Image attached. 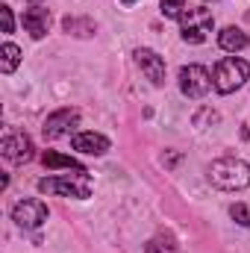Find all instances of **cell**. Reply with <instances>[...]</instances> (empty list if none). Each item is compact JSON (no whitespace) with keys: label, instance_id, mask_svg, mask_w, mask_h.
Returning <instances> with one entry per match:
<instances>
[{"label":"cell","instance_id":"6da1fadb","mask_svg":"<svg viewBox=\"0 0 250 253\" xmlns=\"http://www.w3.org/2000/svg\"><path fill=\"white\" fill-rule=\"evenodd\" d=\"M209 183L224 191H242L250 186V165L236 156H221L209 165Z\"/></svg>","mask_w":250,"mask_h":253},{"label":"cell","instance_id":"7a4b0ae2","mask_svg":"<svg viewBox=\"0 0 250 253\" xmlns=\"http://www.w3.org/2000/svg\"><path fill=\"white\" fill-rule=\"evenodd\" d=\"M212 80H215L218 94H233L236 88H242L250 80V62H245L242 56H224L215 65Z\"/></svg>","mask_w":250,"mask_h":253},{"label":"cell","instance_id":"3957f363","mask_svg":"<svg viewBox=\"0 0 250 253\" xmlns=\"http://www.w3.org/2000/svg\"><path fill=\"white\" fill-rule=\"evenodd\" d=\"M39 191L85 200V197H91V177H88V171H74L68 177H44V180H39Z\"/></svg>","mask_w":250,"mask_h":253},{"label":"cell","instance_id":"277c9868","mask_svg":"<svg viewBox=\"0 0 250 253\" xmlns=\"http://www.w3.org/2000/svg\"><path fill=\"white\" fill-rule=\"evenodd\" d=\"M212 27H215V18H212V12L206 6L186 9L183 18H180V33H183V42H188V44L206 42L209 33H212Z\"/></svg>","mask_w":250,"mask_h":253},{"label":"cell","instance_id":"5b68a950","mask_svg":"<svg viewBox=\"0 0 250 253\" xmlns=\"http://www.w3.org/2000/svg\"><path fill=\"white\" fill-rule=\"evenodd\" d=\"M177 80H180V91H183L186 97H191V100L206 97V94L212 91V85H215L212 74H209L203 65H183Z\"/></svg>","mask_w":250,"mask_h":253},{"label":"cell","instance_id":"8992f818","mask_svg":"<svg viewBox=\"0 0 250 253\" xmlns=\"http://www.w3.org/2000/svg\"><path fill=\"white\" fill-rule=\"evenodd\" d=\"M33 141H30V135H24V132H9L3 141H0V153H3V159L6 162H12V165H27L30 159H33Z\"/></svg>","mask_w":250,"mask_h":253},{"label":"cell","instance_id":"52a82bcc","mask_svg":"<svg viewBox=\"0 0 250 253\" xmlns=\"http://www.w3.org/2000/svg\"><path fill=\"white\" fill-rule=\"evenodd\" d=\"M12 221L24 230H36L47 221V206L42 200H21L12 206Z\"/></svg>","mask_w":250,"mask_h":253},{"label":"cell","instance_id":"ba28073f","mask_svg":"<svg viewBox=\"0 0 250 253\" xmlns=\"http://www.w3.org/2000/svg\"><path fill=\"white\" fill-rule=\"evenodd\" d=\"M77 121H80V112H77V109H56L53 115H47V121H44V126H42V132H44L47 141H53V138L68 135V132L77 126Z\"/></svg>","mask_w":250,"mask_h":253},{"label":"cell","instance_id":"9c48e42d","mask_svg":"<svg viewBox=\"0 0 250 253\" xmlns=\"http://www.w3.org/2000/svg\"><path fill=\"white\" fill-rule=\"evenodd\" d=\"M135 65L147 74V80L153 85H162L165 83V59L159 53H153L150 47H138L135 50Z\"/></svg>","mask_w":250,"mask_h":253},{"label":"cell","instance_id":"30bf717a","mask_svg":"<svg viewBox=\"0 0 250 253\" xmlns=\"http://www.w3.org/2000/svg\"><path fill=\"white\" fill-rule=\"evenodd\" d=\"M21 24H24V30H27L33 39H44V36H47V30H50V12H47V9H42V6H33V9H27V12H24Z\"/></svg>","mask_w":250,"mask_h":253},{"label":"cell","instance_id":"8fae6325","mask_svg":"<svg viewBox=\"0 0 250 253\" xmlns=\"http://www.w3.org/2000/svg\"><path fill=\"white\" fill-rule=\"evenodd\" d=\"M74 150L88 153V156H103L109 150V138L100 132H77L74 135Z\"/></svg>","mask_w":250,"mask_h":253},{"label":"cell","instance_id":"7c38bea8","mask_svg":"<svg viewBox=\"0 0 250 253\" xmlns=\"http://www.w3.org/2000/svg\"><path fill=\"white\" fill-rule=\"evenodd\" d=\"M218 44H221V50H227V53H239V50H245L250 44V39H248V33L239 30V27H224V30L218 33Z\"/></svg>","mask_w":250,"mask_h":253},{"label":"cell","instance_id":"4fadbf2b","mask_svg":"<svg viewBox=\"0 0 250 253\" xmlns=\"http://www.w3.org/2000/svg\"><path fill=\"white\" fill-rule=\"evenodd\" d=\"M42 162H44V168H68V171H85L77 159H71V156H62V153H56V150H44L42 153Z\"/></svg>","mask_w":250,"mask_h":253},{"label":"cell","instance_id":"5bb4252c","mask_svg":"<svg viewBox=\"0 0 250 253\" xmlns=\"http://www.w3.org/2000/svg\"><path fill=\"white\" fill-rule=\"evenodd\" d=\"M144 253H180V248H177V239H174L171 233H156V236L147 242Z\"/></svg>","mask_w":250,"mask_h":253},{"label":"cell","instance_id":"9a60e30c","mask_svg":"<svg viewBox=\"0 0 250 253\" xmlns=\"http://www.w3.org/2000/svg\"><path fill=\"white\" fill-rule=\"evenodd\" d=\"M21 62V47L18 44H12V42H6L3 47H0V71L3 74H12L15 68Z\"/></svg>","mask_w":250,"mask_h":253},{"label":"cell","instance_id":"2e32d148","mask_svg":"<svg viewBox=\"0 0 250 253\" xmlns=\"http://www.w3.org/2000/svg\"><path fill=\"white\" fill-rule=\"evenodd\" d=\"M159 12L165 15V18H183V12H186V0H162L159 3Z\"/></svg>","mask_w":250,"mask_h":253},{"label":"cell","instance_id":"e0dca14e","mask_svg":"<svg viewBox=\"0 0 250 253\" xmlns=\"http://www.w3.org/2000/svg\"><path fill=\"white\" fill-rule=\"evenodd\" d=\"M230 215H233V221H236V224L250 227V209L245 206V203H233V206H230Z\"/></svg>","mask_w":250,"mask_h":253},{"label":"cell","instance_id":"ac0fdd59","mask_svg":"<svg viewBox=\"0 0 250 253\" xmlns=\"http://www.w3.org/2000/svg\"><path fill=\"white\" fill-rule=\"evenodd\" d=\"M65 30H68V33L83 30V36H91V33H94V24H85V21H77V18H65Z\"/></svg>","mask_w":250,"mask_h":253},{"label":"cell","instance_id":"d6986e66","mask_svg":"<svg viewBox=\"0 0 250 253\" xmlns=\"http://www.w3.org/2000/svg\"><path fill=\"white\" fill-rule=\"evenodd\" d=\"M0 24H3V33H12L15 30V21H12V9L9 6H0Z\"/></svg>","mask_w":250,"mask_h":253},{"label":"cell","instance_id":"ffe728a7","mask_svg":"<svg viewBox=\"0 0 250 253\" xmlns=\"http://www.w3.org/2000/svg\"><path fill=\"white\" fill-rule=\"evenodd\" d=\"M121 3H124V6H132V3H135V0H121Z\"/></svg>","mask_w":250,"mask_h":253},{"label":"cell","instance_id":"44dd1931","mask_svg":"<svg viewBox=\"0 0 250 253\" xmlns=\"http://www.w3.org/2000/svg\"><path fill=\"white\" fill-rule=\"evenodd\" d=\"M33 3H39V0H33Z\"/></svg>","mask_w":250,"mask_h":253}]
</instances>
